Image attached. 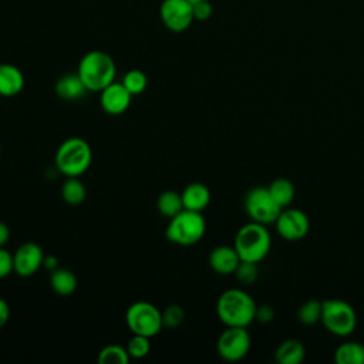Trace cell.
Returning a JSON list of instances; mask_svg holds the SVG:
<instances>
[{
  "instance_id": "34",
  "label": "cell",
  "mask_w": 364,
  "mask_h": 364,
  "mask_svg": "<svg viewBox=\"0 0 364 364\" xmlns=\"http://www.w3.org/2000/svg\"><path fill=\"white\" fill-rule=\"evenodd\" d=\"M43 267L53 272L58 267V259L54 255H44V260H43Z\"/></svg>"
},
{
  "instance_id": "13",
  "label": "cell",
  "mask_w": 364,
  "mask_h": 364,
  "mask_svg": "<svg viewBox=\"0 0 364 364\" xmlns=\"http://www.w3.org/2000/svg\"><path fill=\"white\" fill-rule=\"evenodd\" d=\"M132 95L124 87L122 82H111L102 91H100V104L105 114L121 115L131 105Z\"/></svg>"
},
{
  "instance_id": "20",
  "label": "cell",
  "mask_w": 364,
  "mask_h": 364,
  "mask_svg": "<svg viewBox=\"0 0 364 364\" xmlns=\"http://www.w3.org/2000/svg\"><path fill=\"white\" fill-rule=\"evenodd\" d=\"M270 195L273 196V199L279 203V206L283 209V208H287L294 196H296V188L293 185V182L287 178H276L273 179L269 186H267Z\"/></svg>"
},
{
  "instance_id": "11",
  "label": "cell",
  "mask_w": 364,
  "mask_h": 364,
  "mask_svg": "<svg viewBox=\"0 0 364 364\" xmlns=\"http://www.w3.org/2000/svg\"><path fill=\"white\" fill-rule=\"evenodd\" d=\"M159 14L165 27L173 33L185 31L195 20L192 3L188 0H164Z\"/></svg>"
},
{
  "instance_id": "22",
  "label": "cell",
  "mask_w": 364,
  "mask_h": 364,
  "mask_svg": "<svg viewBox=\"0 0 364 364\" xmlns=\"http://www.w3.org/2000/svg\"><path fill=\"white\" fill-rule=\"evenodd\" d=\"M61 198L67 205L78 206L87 198V188L77 176L67 178L61 186Z\"/></svg>"
},
{
  "instance_id": "4",
  "label": "cell",
  "mask_w": 364,
  "mask_h": 364,
  "mask_svg": "<svg viewBox=\"0 0 364 364\" xmlns=\"http://www.w3.org/2000/svg\"><path fill=\"white\" fill-rule=\"evenodd\" d=\"M233 246L240 260L259 263L270 252L272 237L266 225L250 220L249 223L239 228Z\"/></svg>"
},
{
  "instance_id": "33",
  "label": "cell",
  "mask_w": 364,
  "mask_h": 364,
  "mask_svg": "<svg viewBox=\"0 0 364 364\" xmlns=\"http://www.w3.org/2000/svg\"><path fill=\"white\" fill-rule=\"evenodd\" d=\"M10 318V307L9 303L0 297V328H3L6 326V323Z\"/></svg>"
},
{
  "instance_id": "28",
  "label": "cell",
  "mask_w": 364,
  "mask_h": 364,
  "mask_svg": "<svg viewBox=\"0 0 364 364\" xmlns=\"http://www.w3.org/2000/svg\"><path fill=\"white\" fill-rule=\"evenodd\" d=\"M257 263H253V262H245V260H240L239 266L236 267L235 270V276H236V280L243 284V286H252L256 280H257Z\"/></svg>"
},
{
  "instance_id": "25",
  "label": "cell",
  "mask_w": 364,
  "mask_h": 364,
  "mask_svg": "<svg viewBox=\"0 0 364 364\" xmlns=\"http://www.w3.org/2000/svg\"><path fill=\"white\" fill-rule=\"evenodd\" d=\"M127 347L118 344H108L98 353L97 361L100 364H127L129 361Z\"/></svg>"
},
{
  "instance_id": "12",
  "label": "cell",
  "mask_w": 364,
  "mask_h": 364,
  "mask_svg": "<svg viewBox=\"0 0 364 364\" xmlns=\"http://www.w3.org/2000/svg\"><path fill=\"white\" fill-rule=\"evenodd\" d=\"M44 252L34 242H24L13 253L14 272L21 277H30L43 267Z\"/></svg>"
},
{
  "instance_id": "17",
  "label": "cell",
  "mask_w": 364,
  "mask_h": 364,
  "mask_svg": "<svg viewBox=\"0 0 364 364\" xmlns=\"http://www.w3.org/2000/svg\"><path fill=\"white\" fill-rule=\"evenodd\" d=\"M54 88H55V94L61 100H65V101L80 100L87 92V88L77 73L75 74H64L63 77H60L57 80Z\"/></svg>"
},
{
  "instance_id": "9",
  "label": "cell",
  "mask_w": 364,
  "mask_h": 364,
  "mask_svg": "<svg viewBox=\"0 0 364 364\" xmlns=\"http://www.w3.org/2000/svg\"><path fill=\"white\" fill-rule=\"evenodd\" d=\"M252 338L246 327H226L216 341V351L225 361H240L250 350Z\"/></svg>"
},
{
  "instance_id": "32",
  "label": "cell",
  "mask_w": 364,
  "mask_h": 364,
  "mask_svg": "<svg viewBox=\"0 0 364 364\" xmlns=\"http://www.w3.org/2000/svg\"><path fill=\"white\" fill-rule=\"evenodd\" d=\"M255 320L262 323V324H267L270 321L274 320V310L272 306L269 304H262L256 307V316Z\"/></svg>"
},
{
  "instance_id": "30",
  "label": "cell",
  "mask_w": 364,
  "mask_h": 364,
  "mask_svg": "<svg viewBox=\"0 0 364 364\" xmlns=\"http://www.w3.org/2000/svg\"><path fill=\"white\" fill-rule=\"evenodd\" d=\"M14 272L13 255L3 247H0V279L10 276Z\"/></svg>"
},
{
  "instance_id": "6",
  "label": "cell",
  "mask_w": 364,
  "mask_h": 364,
  "mask_svg": "<svg viewBox=\"0 0 364 364\" xmlns=\"http://www.w3.org/2000/svg\"><path fill=\"white\" fill-rule=\"evenodd\" d=\"M320 321L328 333L347 337L357 327V314L350 303L341 299H327L323 300Z\"/></svg>"
},
{
  "instance_id": "10",
  "label": "cell",
  "mask_w": 364,
  "mask_h": 364,
  "mask_svg": "<svg viewBox=\"0 0 364 364\" xmlns=\"http://www.w3.org/2000/svg\"><path fill=\"white\" fill-rule=\"evenodd\" d=\"M279 236L289 242L301 240L310 230L309 216L296 208H283L274 220Z\"/></svg>"
},
{
  "instance_id": "26",
  "label": "cell",
  "mask_w": 364,
  "mask_h": 364,
  "mask_svg": "<svg viewBox=\"0 0 364 364\" xmlns=\"http://www.w3.org/2000/svg\"><path fill=\"white\" fill-rule=\"evenodd\" d=\"M124 87L131 92V95H139L145 91L146 85H148V78L145 75V73H142L141 70H129L124 74L122 81Z\"/></svg>"
},
{
  "instance_id": "2",
  "label": "cell",
  "mask_w": 364,
  "mask_h": 364,
  "mask_svg": "<svg viewBox=\"0 0 364 364\" xmlns=\"http://www.w3.org/2000/svg\"><path fill=\"white\" fill-rule=\"evenodd\" d=\"M77 74L84 82L87 91L100 92L115 81L117 67L108 53L92 50L81 57Z\"/></svg>"
},
{
  "instance_id": "24",
  "label": "cell",
  "mask_w": 364,
  "mask_h": 364,
  "mask_svg": "<svg viewBox=\"0 0 364 364\" xmlns=\"http://www.w3.org/2000/svg\"><path fill=\"white\" fill-rule=\"evenodd\" d=\"M321 309H323V301L317 299H310L304 301L297 311L299 321L304 326H313L321 320Z\"/></svg>"
},
{
  "instance_id": "5",
  "label": "cell",
  "mask_w": 364,
  "mask_h": 364,
  "mask_svg": "<svg viewBox=\"0 0 364 364\" xmlns=\"http://www.w3.org/2000/svg\"><path fill=\"white\" fill-rule=\"evenodd\" d=\"M206 232V220L202 212L182 209L169 219L165 236L178 246H192L203 237Z\"/></svg>"
},
{
  "instance_id": "23",
  "label": "cell",
  "mask_w": 364,
  "mask_h": 364,
  "mask_svg": "<svg viewBox=\"0 0 364 364\" xmlns=\"http://www.w3.org/2000/svg\"><path fill=\"white\" fill-rule=\"evenodd\" d=\"M156 208L158 212L171 219L176 213H179L183 209V202H182V195L176 191H164L156 199Z\"/></svg>"
},
{
  "instance_id": "35",
  "label": "cell",
  "mask_w": 364,
  "mask_h": 364,
  "mask_svg": "<svg viewBox=\"0 0 364 364\" xmlns=\"http://www.w3.org/2000/svg\"><path fill=\"white\" fill-rule=\"evenodd\" d=\"M10 239V229L4 222H0V247H3Z\"/></svg>"
},
{
  "instance_id": "16",
  "label": "cell",
  "mask_w": 364,
  "mask_h": 364,
  "mask_svg": "<svg viewBox=\"0 0 364 364\" xmlns=\"http://www.w3.org/2000/svg\"><path fill=\"white\" fill-rule=\"evenodd\" d=\"M24 87V75L18 67L13 64H0V95L14 97Z\"/></svg>"
},
{
  "instance_id": "15",
  "label": "cell",
  "mask_w": 364,
  "mask_h": 364,
  "mask_svg": "<svg viewBox=\"0 0 364 364\" xmlns=\"http://www.w3.org/2000/svg\"><path fill=\"white\" fill-rule=\"evenodd\" d=\"M183 209L202 212L208 208L210 202V191L209 188L202 182H192L183 188L181 192Z\"/></svg>"
},
{
  "instance_id": "29",
  "label": "cell",
  "mask_w": 364,
  "mask_h": 364,
  "mask_svg": "<svg viewBox=\"0 0 364 364\" xmlns=\"http://www.w3.org/2000/svg\"><path fill=\"white\" fill-rule=\"evenodd\" d=\"M185 320V310L179 304H169L162 311V324L166 328H176Z\"/></svg>"
},
{
  "instance_id": "3",
  "label": "cell",
  "mask_w": 364,
  "mask_h": 364,
  "mask_svg": "<svg viewBox=\"0 0 364 364\" xmlns=\"http://www.w3.org/2000/svg\"><path fill=\"white\" fill-rule=\"evenodd\" d=\"M92 162V149L90 144L80 136L64 139L55 151V169L67 178L81 176Z\"/></svg>"
},
{
  "instance_id": "21",
  "label": "cell",
  "mask_w": 364,
  "mask_h": 364,
  "mask_svg": "<svg viewBox=\"0 0 364 364\" xmlns=\"http://www.w3.org/2000/svg\"><path fill=\"white\" fill-rule=\"evenodd\" d=\"M337 364H364V344L357 341H346L334 351Z\"/></svg>"
},
{
  "instance_id": "18",
  "label": "cell",
  "mask_w": 364,
  "mask_h": 364,
  "mask_svg": "<svg viewBox=\"0 0 364 364\" xmlns=\"http://www.w3.org/2000/svg\"><path fill=\"white\" fill-rule=\"evenodd\" d=\"M306 357L304 344L297 338H287L279 344L274 360L279 364H300Z\"/></svg>"
},
{
  "instance_id": "8",
  "label": "cell",
  "mask_w": 364,
  "mask_h": 364,
  "mask_svg": "<svg viewBox=\"0 0 364 364\" xmlns=\"http://www.w3.org/2000/svg\"><path fill=\"white\" fill-rule=\"evenodd\" d=\"M245 210L252 222L274 223L282 208L270 195L267 186H255L245 196Z\"/></svg>"
},
{
  "instance_id": "31",
  "label": "cell",
  "mask_w": 364,
  "mask_h": 364,
  "mask_svg": "<svg viewBox=\"0 0 364 364\" xmlns=\"http://www.w3.org/2000/svg\"><path fill=\"white\" fill-rule=\"evenodd\" d=\"M192 9H193V18L195 20L205 21L212 16V6L209 4V0L192 4Z\"/></svg>"
},
{
  "instance_id": "14",
  "label": "cell",
  "mask_w": 364,
  "mask_h": 364,
  "mask_svg": "<svg viewBox=\"0 0 364 364\" xmlns=\"http://www.w3.org/2000/svg\"><path fill=\"white\" fill-rule=\"evenodd\" d=\"M209 266L210 269L222 276L233 274L236 267L240 263V257L235 249V246H228V245H220L212 249L209 253Z\"/></svg>"
},
{
  "instance_id": "1",
  "label": "cell",
  "mask_w": 364,
  "mask_h": 364,
  "mask_svg": "<svg viewBox=\"0 0 364 364\" xmlns=\"http://www.w3.org/2000/svg\"><path fill=\"white\" fill-rule=\"evenodd\" d=\"M256 301L243 289H228L216 301L218 318L226 327H247L255 321Z\"/></svg>"
},
{
  "instance_id": "7",
  "label": "cell",
  "mask_w": 364,
  "mask_h": 364,
  "mask_svg": "<svg viewBox=\"0 0 364 364\" xmlns=\"http://www.w3.org/2000/svg\"><path fill=\"white\" fill-rule=\"evenodd\" d=\"M125 324L132 334L155 337L164 328L162 311L149 301H135L125 311Z\"/></svg>"
},
{
  "instance_id": "27",
  "label": "cell",
  "mask_w": 364,
  "mask_h": 364,
  "mask_svg": "<svg viewBox=\"0 0 364 364\" xmlns=\"http://www.w3.org/2000/svg\"><path fill=\"white\" fill-rule=\"evenodd\" d=\"M127 351L131 358H144L148 355L151 351V341L149 337L139 336V334H132V337L128 340L127 344Z\"/></svg>"
},
{
  "instance_id": "36",
  "label": "cell",
  "mask_w": 364,
  "mask_h": 364,
  "mask_svg": "<svg viewBox=\"0 0 364 364\" xmlns=\"http://www.w3.org/2000/svg\"><path fill=\"white\" fill-rule=\"evenodd\" d=\"M189 3H192V4H195V3H199V1H205V0H188Z\"/></svg>"
},
{
  "instance_id": "19",
  "label": "cell",
  "mask_w": 364,
  "mask_h": 364,
  "mask_svg": "<svg viewBox=\"0 0 364 364\" xmlns=\"http://www.w3.org/2000/svg\"><path fill=\"white\" fill-rule=\"evenodd\" d=\"M50 286L53 291L58 296H70L77 289V277L75 274L65 267H57L51 272Z\"/></svg>"
},
{
  "instance_id": "37",
  "label": "cell",
  "mask_w": 364,
  "mask_h": 364,
  "mask_svg": "<svg viewBox=\"0 0 364 364\" xmlns=\"http://www.w3.org/2000/svg\"><path fill=\"white\" fill-rule=\"evenodd\" d=\"M0 154H1V149H0Z\"/></svg>"
}]
</instances>
